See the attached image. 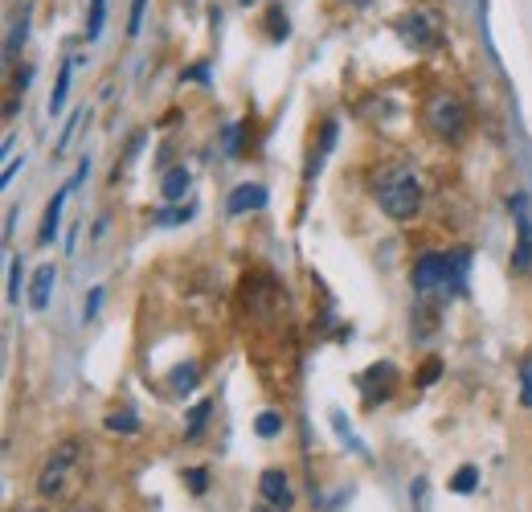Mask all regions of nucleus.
Returning <instances> with one entry per match:
<instances>
[{
	"label": "nucleus",
	"instance_id": "nucleus-3",
	"mask_svg": "<svg viewBox=\"0 0 532 512\" xmlns=\"http://www.w3.org/2000/svg\"><path fill=\"white\" fill-rule=\"evenodd\" d=\"M426 127L438 140L459 144L467 136V111H463V103L451 91H434L430 103H426Z\"/></svg>",
	"mask_w": 532,
	"mask_h": 512
},
{
	"label": "nucleus",
	"instance_id": "nucleus-15",
	"mask_svg": "<svg viewBox=\"0 0 532 512\" xmlns=\"http://www.w3.org/2000/svg\"><path fill=\"white\" fill-rule=\"evenodd\" d=\"M197 377H201L197 361H189V365H176V369L168 373V386H172L176 394H193V390H197Z\"/></svg>",
	"mask_w": 532,
	"mask_h": 512
},
{
	"label": "nucleus",
	"instance_id": "nucleus-16",
	"mask_svg": "<svg viewBox=\"0 0 532 512\" xmlns=\"http://www.w3.org/2000/svg\"><path fill=\"white\" fill-rule=\"evenodd\" d=\"M103 426H107V431H115V435H136L140 431V418L131 414V410H111L103 418Z\"/></svg>",
	"mask_w": 532,
	"mask_h": 512
},
{
	"label": "nucleus",
	"instance_id": "nucleus-17",
	"mask_svg": "<svg viewBox=\"0 0 532 512\" xmlns=\"http://www.w3.org/2000/svg\"><path fill=\"white\" fill-rule=\"evenodd\" d=\"M189 218H193V205H168V209H156V213H152L156 226H181V222H189Z\"/></svg>",
	"mask_w": 532,
	"mask_h": 512
},
{
	"label": "nucleus",
	"instance_id": "nucleus-14",
	"mask_svg": "<svg viewBox=\"0 0 532 512\" xmlns=\"http://www.w3.org/2000/svg\"><path fill=\"white\" fill-rule=\"evenodd\" d=\"M82 58H66L62 62V74H58V87L50 91V119H58L62 115V107H66V95H70V74H74V66H78Z\"/></svg>",
	"mask_w": 532,
	"mask_h": 512
},
{
	"label": "nucleus",
	"instance_id": "nucleus-8",
	"mask_svg": "<svg viewBox=\"0 0 532 512\" xmlns=\"http://www.w3.org/2000/svg\"><path fill=\"white\" fill-rule=\"evenodd\" d=\"M258 492H262V500H266V504H275V508H291V504H295V492H291V484H287V476L279 472V467H271V472H262Z\"/></svg>",
	"mask_w": 532,
	"mask_h": 512
},
{
	"label": "nucleus",
	"instance_id": "nucleus-23",
	"mask_svg": "<svg viewBox=\"0 0 532 512\" xmlns=\"http://www.w3.org/2000/svg\"><path fill=\"white\" fill-rule=\"evenodd\" d=\"M144 9H148V0H131V13H127V37H140V29H144Z\"/></svg>",
	"mask_w": 532,
	"mask_h": 512
},
{
	"label": "nucleus",
	"instance_id": "nucleus-28",
	"mask_svg": "<svg viewBox=\"0 0 532 512\" xmlns=\"http://www.w3.org/2000/svg\"><path fill=\"white\" fill-rule=\"evenodd\" d=\"M103 308V287H91V295H86V308H82V320H95Z\"/></svg>",
	"mask_w": 532,
	"mask_h": 512
},
{
	"label": "nucleus",
	"instance_id": "nucleus-9",
	"mask_svg": "<svg viewBox=\"0 0 532 512\" xmlns=\"http://www.w3.org/2000/svg\"><path fill=\"white\" fill-rule=\"evenodd\" d=\"M54 283H58V267H54V263H41V267L33 271V283H29V308H33V312H46Z\"/></svg>",
	"mask_w": 532,
	"mask_h": 512
},
{
	"label": "nucleus",
	"instance_id": "nucleus-36",
	"mask_svg": "<svg viewBox=\"0 0 532 512\" xmlns=\"http://www.w3.org/2000/svg\"><path fill=\"white\" fill-rule=\"evenodd\" d=\"M242 5H254V0H242Z\"/></svg>",
	"mask_w": 532,
	"mask_h": 512
},
{
	"label": "nucleus",
	"instance_id": "nucleus-10",
	"mask_svg": "<svg viewBox=\"0 0 532 512\" xmlns=\"http://www.w3.org/2000/svg\"><path fill=\"white\" fill-rule=\"evenodd\" d=\"M266 201H271V193H266L262 185H238L226 201V213L230 218H238V213H250V209H262Z\"/></svg>",
	"mask_w": 532,
	"mask_h": 512
},
{
	"label": "nucleus",
	"instance_id": "nucleus-29",
	"mask_svg": "<svg viewBox=\"0 0 532 512\" xmlns=\"http://www.w3.org/2000/svg\"><path fill=\"white\" fill-rule=\"evenodd\" d=\"M185 480H189V488H193L197 496L209 488V472H205V467H189V472H185Z\"/></svg>",
	"mask_w": 532,
	"mask_h": 512
},
{
	"label": "nucleus",
	"instance_id": "nucleus-33",
	"mask_svg": "<svg viewBox=\"0 0 532 512\" xmlns=\"http://www.w3.org/2000/svg\"><path fill=\"white\" fill-rule=\"evenodd\" d=\"M17 218H21V209H9V222H5V242L13 238V230H17Z\"/></svg>",
	"mask_w": 532,
	"mask_h": 512
},
{
	"label": "nucleus",
	"instance_id": "nucleus-24",
	"mask_svg": "<svg viewBox=\"0 0 532 512\" xmlns=\"http://www.w3.org/2000/svg\"><path fill=\"white\" fill-rule=\"evenodd\" d=\"M291 37V21H287V13L275 5L271 9V41H287Z\"/></svg>",
	"mask_w": 532,
	"mask_h": 512
},
{
	"label": "nucleus",
	"instance_id": "nucleus-34",
	"mask_svg": "<svg viewBox=\"0 0 532 512\" xmlns=\"http://www.w3.org/2000/svg\"><path fill=\"white\" fill-rule=\"evenodd\" d=\"M352 5H369V0H352Z\"/></svg>",
	"mask_w": 532,
	"mask_h": 512
},
{
	"label": "nucleus",
	"instance_id": "nucleus-18",
	"mask_svg": "<svg viewBox=\"0 0 532 512\" xmlns=\"http://www.w3.org/2000/svg\"><path fill=\"white\" fill-rule=\"evenodd\" d=\"M103 21H107V0H91V13H86V41L103 37Z\"/></svg>",
	"mask_w": 532,
	"mask_h": 512
},
{
	"label": "nucleus",
	"instance_id": "nucleus-26",
	"mask_svg": "<svg viewBox=\"0 0 532 512\" xmlns=\"http://www.w3.org/2000/svg\"><path fill=\"white\" fill-rule=\"evenodd\" d=\"M5 295H9V304L21 300V259L9 263V291H5Z\"/></svg>",
	"mask_w": 532,
	"mask_h": 512
},
{
	"label": "nucleus",
	"instance_id": "nucleus-19",
	"mask_svg": "<svg viewBox=\"0 0 532 512\" xmlns=\"http://www.w3.org/2000/svg\"><path fill=\"white\" fill-rule=\"evenodd\" d=\"M475 484H479V467H459V472L451 476V492H459V496H467V492H475Z\"/></svg>",
	"mask_w": 532,
	"mask_h": 512
},
{
	"label": "nucleus",
	"instance_id": "nucleus-25",
	"mask_svg": "<svg viewBox=\"0 0 532 512\" xmlns=\"http://www.w3.org/2000/svg\"><path fill=\"white\" fill-rule=\"evenodd\" d=\"M221 148H226L230 160H238V123H226V127H221Z\"/></svg>",
	"mask_w": 532,
	"mask_h": 512
},
{
	"label": "nucleus",
	"instance_id": "nucleus-21",
	"mask_svg": "<svg viewBox=\"0 0 532 512\" xmlns=\"http://www.w3.org/2000/svg\"><path fill=\"white\" fill-rule=\"evenodd\" d=\"M209 402H197L193 410H189V426H185V439H197L201 431H205V422H209Z\"/></svg>",
	"mask_w": 532,
	"mask_h": 512
},
{
	"label": "nucleus",
	"instance_id": "nucleus-22",
	"mask_svg": "<svg viewBox=\"0 0 532 512\" xmlns=\"http://www.w3.org/2000/svg\"><path fill=\"white\" fill-rule=\"evenodd\" d=\"M254 431H258L262 439H275V435L283 431V418H279L275 410H262V414H258V422H254Z\"/></svg>",
	"mask_w": 532,
	"mask_h": 512
},
{
	"label": "nucleus",
	"instance_id": "nucleus-35",
	"mask_svg": "<svg viewBox=\"0 0 532 512\" xmlns=\"http://www.w3.org/2000/svg\"><path fill=\"white\" fill-rule=\"evenodd\" d=\"M25 512H46V508H25Z\"/></svg>",
	"mask_w": 532,
	"mask_h": 512
},
{
	"label": "nucleus",
	"instance_id": "nucleus-37",
	"mask_svg": "<svg viewBox=\"0 0 532 512\" xmlns=\"http://www.w3.org/2000/svg\"><path fill=\"white\" fill-rule=\"evenodd\" d=\"M258 512H271V508H258Z\"/></svg>",
	"mask_w": 532,
	"mask_h": 512
},
{
	"label": "nucleus",
	"instance_id": "nucleus-6",
	"mask_svg": "<svg viewBox=\"0 0 532 512\" xmlns=\"http://www.w3.org/2000/svg\"><path fill=\"white\" fill-rule=\"evenodd\" d=\"M512 209H516V250H512V271L524 275L532 267V218L524 213V197L516 193L512 197Z\"/></svg>",
	"mask_w": 532,
	"mask_h": 512
},
{
	"label": "nucleus",
	"instance_id": "nucleus-20",
	"mask_svg": "<svg viewBox=\"0 0 532 512\" xmlns=\"http://www.w3.org/2000/svg\"><path fill=\"white\" fill-rule=\"evenodd\" d=\"M82 119H86V107H78V111L62 123V136H58V144H54V156H62V152L70 148V140H74V132H78V123H82Z\"/></svg>",
	"mask_w": 532,
	"mask_h": 512
},
{
	"label": "nucleus",
	"instance_id": "nucleus-13",
	"mask_svg": "<svg viewBox=\"0 0 532 512\" xmlns=\"http://www.w3.org/2000/svg\"><path fill=\"white\" fill-rule=\"evenodd\" d=\"M336 132H340V123L336 119H324V136H320V148L312 152V164H307V181H312L320 168H324V160H328V152L336 148Z\"/></svg>",
	"mask_w": 532,
	"mask_h": 512
},
{
	"label": "nucleus",
	"instance_id": "nucleus-1",
	"mask_svg": "<svg viewBox=\"0 0 532 512\" xmlns=\"http://www.w3.org/2000/svg\"><path fill=\"white\" fill-rule=\"evenodd\" d=\"M467 271H471V250H426L414 263V291L422 300L442 295V300H459L467 295Z\"/></svg>",
	"mask_w": 532,
	"mask_h": 512
},
{
	"label": "nucleus",
	"instance_id": "nucleus-32",
	"mask_svg": "<svg viewBox=\"0 0 532 512\" xmlns=\"http://www.w3.org/2000/svg\"><path fill=\"white\" fill-rule=\"evenodd\" d=\"M25 164V156H9V164H5V177H0V185H13V177H17V168Z\"/></svg>",
	"mask_w": 532,
	"mask_h": 512
},
{
	"label": "nucleus",
	"instance_id": "nucleus-7",
	"mask_svg": "<svg viewBox=\"0 0 532 512\" xmlns=\"http://www.w3.org/2000/svg\"><path fill=\"white\" fill-rule=\"evenodd\" d=\"M397 33H402V41H406V46H414V50H438V29L422 13L402 17V21H397Z\"/></svg>",
	"mask_w": 532,
	"mask_h": 512
},
{
	"label": "nucleus",
	"instance_id": "nucleus-31",
	"mask_svg": "<svg viewBox=\"0 0 532 512\" xmlns=\"http://www.w3.org/2000/svg\"><path fill=\"white\" fill-rule=\"evenodd\" d=\"M438 373H442V365H438V361H430V365L418 373V386H434V381H438Z\"/></svg>",
	"mask_w": 532,
	"mask_h": 512
},
{
	"label": "nucleus",
	"instance_id": "nucleus-11",
	"mask_svg": "<svg viewBox=\"0 0 532 512\" xmlns=\"http://www.w3.org/2000/svg\"><path fill=\"white\" fill-rule=\"evenodd\" d=\"M189 168L185 164H176V168H168L164 173V181H160V197L168 201V205H181L185 201V193H189Z\"/></svg>",
	"mask_w": 532,
	"mask_h": 512
},
{
	"label": "nucleus",
	"instance_id": "nucleus-30",
	"mask_svg": "<svg viewBox=\"0 0 532 512\" xmlns=\"http://www.w3.org/2000/svg\"><path fill=\"white\" fill-rule=\"evenodd\" d=\"M181 78H185V82H209V62H197V66H189Z\"/></svg>",
	"mask_w": 532,
	"mask_h": 512
},
{
	"label": "nucleus",
	"instance_id": "nucleus-5",
	"mask_svg": "<svg viewBox=\"0 0 532 512\" xmlns=\"http://www.w3.org/2000/svg\"><path fill=\"white\" fill-rule=\"evenodd\" d=\"M86 173H91V160H82V164L74 168V177H70V181H66V185L54 193V201L46 205V218H41V230H37V242H41V246H50V242L58 238V230H62V209H66L70 193H74V189L86 181Z\"/></svg>",
	"mask_w": 532,
	"mask_h": 512
},
{
	"label": "nucleus",
	"instance_id": "nucleus-27",
	"mask_svg": "<svg viewBox=\"0 0 532 512\" xmlns=\"http://www.w3.org/2000/svg\"><path fill=\"white\" fill-rule=\"evenodd\" d=\"M520 406L532 410V365H528V361L520 365Z\"/></svg>",
	"mask_w": 532,
	"mask_h": 512
},
{
	"label": "nucleus",
	"instance_id": "nucleus-2",
	"mask_svg": "<svg viewBox=\"0 0 532 512\" xmlns=\"http://www.w3.org/2000/svg\"><path fill=\"white\" fill-rule=\"evenodd\" d=\"M377 201H381V209L389 213L393 222H406L422 205V181L410 173V168H397V173L377 189Z\"/></svg>",
	"mask_w": 532,
	"mask_h": 512
},
{
	"label": "nucleus",
	"instance_id": "nucleus-12",
	"mask_svg": "<svg viewBox=\"0 0 532 512\" xmlns=\"http://www.w3.org/2000/svg\"><path fill=\"white\" fill-rule=\"evenodd\" d=\"M29 17H33V9H29V5H21V13H17V17H13V25H9L5 62H17V54L25 50V37H29Z\"/></svg>",
	"mask_w": 532,
	"mask_h": 512
},
{
	"label": "nucleus",
	"instance_id": "nucleus-4",
	"mask_svg": "<svg viewBox=\"0 0 532 512\" xmlns=\"http://www.w3.org/2000/svg\"><path fill=\"white\" fill-rule=\"evenodd\" d=\"M74 467H78V443L66 439V443L54 447V455L46 459V467H41V476H37V496H41V500H58V496H66Z\"/></svg>",
	"mask_w": 532,
	"mask_h": 512
},
{
	"label": "nucleus",
	"instance_id": "nucleus-38",
	"mask_svg": "<svg viewBox=\"0 0 532 512\" xmlns=\"http://www.w3.org/2000/svg\"><path fill=\"white\" fill-rule=\"evenodd\" d=\"M78 512H91V508H78Z\"/></svg>",
	"mask_w": 532,
	"mask_h": 512
}]
</instances>
